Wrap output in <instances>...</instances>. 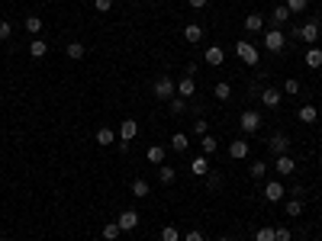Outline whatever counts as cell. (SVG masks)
I'll list each match as a JSON object with an SVG mask.
<instances>
[{
    "label": "cell",
    "instance_id": "6da1fadb",
    "mask_svg": "<svg viewBox=\"0 0 322 241\" xmlns=\"http://www.w3.org/2000/svg\"><path fill=\"white\" fill-rule=\"evenodd\" d=\"M235 55L242 58V62L248 65V68H255L258 65V58H261V52H258V45H252L248 39H238V45H235Z\"/></svg>",
    "mask_w": 322,
    "mask_h": 241
},
{
    "label": "cell",
    "instance_id": "7a4b0ae2",
    "mask_svg": "<svg viewBox=\"0 0 322 241\" xmlns=\"http://www.w3.org/2000/svg\"><path fill=\"white\" fill-rule=\"evenodd\" d=\"M319 32H322V26H319V19H306L300 29H293V35L296 39H303L306 45H316V39H319Z\"/></svg>",
    "mask_w": 322,
    "mask_h": 241
},
{
    "label": "cell",
    "instance_id": "3957f363",
    "mask_svg": "<svg viewBox=\"0 0 322 241\" xmlns=\"http://www.w3.org/2000/svg\"><path fill=\"white\" fill-rule=\"evenodd\" d=\"M261 123H264V119H261V113H258V110H245L242 116H238V129L248 132V135H255V132L261 129Z\"/></svg>",
    "mask_w": 322,
    "mask_h": 241
},
{
    "label": "cell",
    "instance_id": "277c9868",
    "mask_svg": "<svg viewBox=\"0 0 322 241\" xmlns=\"http://www.w3.org/2000/svg\"><path fill=\"white\" fill-rule=\"evenodd\" d=\"M264 48H268V52H274V55H280L283 48H287V35H283L280 29H268L264 32Z\"/></svg>",
    "mask_w": 322,
    "mask_h": 241
},
{
    "label": "cell",
    "instance_id": "5b68a950",
    "mask_svg": "<svg viewBox=\"0 0 322 241\" xmlns=\"http://www.w3.org/2000/svg\"><path fill=\"white\" fill-rule=\"evenodd\" d=\"M155 96H158V100H171V96H177V84L168 74H161L155 81Z\"/></svg>",
    "mask_w": 322,
    "mask_h": 241
},
{
    "label": "cell",
    "instance_id": "8992f818",
    "mask_svg": "<svg viewBox=\"0 0 322 241\" xmlns=\"http://www.w3.org/2000/svg\"><path fill=\"white\" fill-rule=\"evenodd\" d=\"M268 148H271L274 154H277V158H280V154H290V138L283 135V132H274L271 142H268Z\"/></svg>",
    "mask_w": 322,
    "mask_h": 241
},
{
    "label": "cell",
    "instance_id": "52a82bcc",
    "mask_svg": "<svg viewBox=\"0 0 322 241\" xmlns=\"http://www.w3.org/2000/svg\"><path fill=\"white\" fill-rule=\"evenodd\" d=\"M116 225L123 228V232H136V228H139V212L136 209H123V212H119V219H116Z\"/></svg>",
    "mask_w": 322,
    "mask_h": 241
},
{
    "label": "cell",
    "instance_id": "ba28073f",
    "mask_svg": "<svg viewBox=\"0 0 322 241\" xmlns=\"http://www.w3.org/2000/svg\"><path fill=\"white\" fill-rule=\"evenodd\" d=\"M283 193H287V190H283L280 180H268V184H264V199H268V203H280Z\"/></svg>",
    "mask_w": 322,
    "mask_h": 241
},
{
    "label": "cell",
    "instance_id": "9c48e42d",
    "mask_svg": "<svg viewBox=\"0 0 322 241\" xmlns=\"http://www.w3.org/2000/svg\"><path fill=\"white\" fill-rule=\"evenodd\" d=\"M136 135H139V123H136V119H123V126H119V142L132 145Z\"/></svg>",
    "mask_w": 322,
    "mask_h": 241
},
{
    "label": "cell",
    "instance_id": "30bf717a",
    "mask_svg": "<svg viewBox=\"0 0 322 241\" xmlns=\"http://www.w3.org/2000/svg\"><path fill=\"white\" fill-rule=\"evenodd\" d=\"M248 151H252V145H248L245 138H235V142L229 145V158H232V161H245Z\"/></svg>",
    "mask_w": 322,
    "mask_h": 241
},
{
    "label": "cell",
    "instance_id": "8fae6325",
    "mask_svg": "<svg viewBox=\"0 0 322 241\" xmlns=\"http://www.w3.org/2000/svg\"><path fill=\"white\" fill-rule=\"evenodd\" d=\"M261 100H264V106H268V110H277V106H280V100H283V93H280L277 87H264Z\"/></svg>",
    "mask_w": 322,
    "mask_h": 241
},
{
    "label": "cell",
    "instance_id": "7c38bea8",
    "mask_svg": "<svg viewBox=\"0 0 322 241\" xmlns=\"http://www.w3.org/2000/svg\"><path fill=\"white\" fill-rule=\"evenodd\" d=\"M197 93V84H194V77H181V81H177V96H184V100H190V96H194Z\"/></svg>",
    "mask_w": 322,
    "mask_h": 241
},
{
    "label": "cell",
    "instance_id": "4fadbf2b",
    "mask_svg": "<svg viewBox=\"0 0 322 241\" xmlns=\"http://www.w3.org/2000/svg\"><path fill=\"white\" fill-rule=\"evenodd\" d=\"M203 58H206V65H213V68H219V65L225 62V52H222V48H219V45H210V48H206V52H203Z\"/></svg>",
    "mask_w": 322,
    "mask_h": 241
},
{
    "label": "cell",
    "instance_id": "5bb4252c",
    "mask_svg": "<svg viewBox=\"0 0 322 241\" xmlns=\"http://www.w3.org/2000/svg\"><path fill=\"white\" fill-rule=\"evenodd\" d=\"M97 145H100V148H110V145H116V132H113L110 126H100V129H97Z\"/></svg>",
    "mask_w": 322,
    "mask_h": 241
},
{
    "label": "cell",
    "instance_id": "9a60e30c",
    "mask_svg": "<svg viewBox=\"0 0 322 241\" xmlns=\"http://www.w3.org/2000/svg\"><path fill=\"white\" fill-rule=\"evenodd\" d=\"M290 16H293V13H290V10L283 7V4H280V7H274V13H271V23H274V29H280V26H283V23H287Z\"/></svg>",
    "mask_w": 322,
    "mask_h": 241
},
{
    "label": "cell",
    "instance_id": "2e32d148",
    "mask_svg": "<svg viewBox=\"0 0 322 241\" xmlns=\"http://www.w3.org/2000/svg\"><path fill=\"white\" fill-rule=\"evenodd\" d=\"M184 39H187L190 45H197L200 39H203V26H197V23H187V26H184Z\"/></svg>",
    "mask_w": 322,
    "mask_h": 241
},
{
    "label": "cell",
    "instance_id": "e0dca14e",
    "mask_svg": "<svg viewBox=\"0 0 322 241\" xmlns=\"http://www.w3.org/2000/svg\"><path fill=\"white\" fill-rule=\"evenodd\" d=\"M245 29L248 32H264V16L261 13H248L245 16Z\"/></svg>",
    "mask_w": 322,
    "mask_h": 241
},
{
    "label": "cell",
    "instance_id": "ac0fdd59",
    "mask_svg": "<svg viewBox=\"0 0 322 241\" xmlns=\"http://www.w3.org/2000/svg\"><path fill=\"white\" fill-rule=\"evenodd\" d=\"M45 52H49V42L35 35V39L29 42V55H32V58H45Z\"/></svg>",
    "mask_w": 322,
    "mask_h": 241
},
{
    "label": "cell",
    "instance_id": "d6986e66",
    "mask_svg": "<svg viewBox=\"0 0 322 241\" xmlns=\"http://www.w3.org/2000/svg\"><path fill=\"white\" fill-rule=\"evenodd\" d=\"M306 65L309 68H322V48L319 45H309L306 48Z\"/></svg>",
    "mask_w": 322,
    "mask_h": 241
},
{
    "label": "cell",
    "instance_id": "ffe728a7",
    "mask_svg": "<svg viewBox=\"0 0 322 241\" xmlns=\"http://www.w3.org/2000/svg\"><path fill=\"white\" fill-rule=\"evenodd\" d=\"M274 167H277V174H293V171H296V161L290 158V154H280Z\"/></svg>",
    "mask_w": 322,
    "mask_h": 241
},
{
    "label": "cell",
    "instance_id": "44dd1931",
    "mask_svg": "<svg viewBox=\"0 0 322 241\" xmlns=\"http://www.w3.org/2000/svg\"><path fill=\"white\" fill-rule=\"evenodd\" d=\"M171 148H174V151H187V148H190V135H187V132H174Z\"/></svg>",
    "mask_w": 322,
    "mask_h": 241
},
{
    "label": "cell",
    "instance_id": "7402d4cb",
    "mask_svg": "<svg viewBox=\"0 0 322 241\" xmlns=\"http://www.w3.org/2000/svg\"><path fill=\"white\" fill-rule=\"evenodd\" d=\"M65 52H68V58H71V62H81L87 48H84V42H68V48H65Z\"/></svg>",
    "mask_w": 322,
    "mask_h": 241
},
{
    "label": "cell",
    "instance_id": "603a6c76",
    "mask_svg": "<svg viewBox=\"0 0 322 241\" xmlns=\"http://www.w3.org/2000/svg\"><path fill=\"white\" fill-rule=\"evenodd\" d=\"M213 96H216V100H229V96H232V84H225V81H219L216 84V87H213Z\"/></svg>",
    "mask_w": 322,
    "mask_h": 241
},
{
    "label": "cell",
    "instance_id": "cb8c5ba5",
    "mask_svg": "<svg viewBox=\"0 0 322 241\" xmlns=\"http://www.w3.org/2000/svg\"><path fill=\"white\" fill-rule=\"evenodd\" d=\"M316 116H319V113H316V106H313V103H306V106H300V123H306V126H313V123H316Z\"/></svg>",
    "mask_w": 322,
    "mask_h": 241
},
{
    "label": "cell",
    "instance_id": "d4e9b609",
    "mask_svg": "<svg viewBox=\"0 0 322 241\" xmlns=\"http://www.w3.org/2000/svg\"><path fill=\"white\" fill-rule=\"evenodd\" d=\"M164 151H168V148H161V145H151V148L145 151V158H148L151 164H164Z\"/></svg>",
    "mask_w": 322,
    "mask_h": 241
},
{
    "label": "cell",
    "instance_id": "484cf974",
    "mask_svg": "<svg viewBox=\"0 0 322 241\" xmlns=\"http://www.w3.org/2000/svg\"><path fill=\"white\" fill-rule=\"evenodd\" d=\"M148 193H151V187H148V180H142V177H136L132 180V196H148Z\"/></svg>",
    "mask_w": 322,
    "mask_h": 241
},
{
    "label": "cell",
    "instance_id": "4316f807",
    "mask_svg": "<svg viewBox=\"0 0 322 241\" xmlns=\"http://www.w3.org/2000/svg\"><path fill=\"white\" fill-rule=\"evenodd\" d=\"M283 209H287L290 219H296V215H303L306 206H303V199H296V196H293V199H287V206H283Z\"/></svg>",
    "mask_w": 322,
    "mask_h": 241
},
{
    "label": "cell",
    "instance_id": "83f0119b",
    "mask_svg": "<svg viewBox=\"0 0 322 241\" xmlns=\"http://www.w3.org/2000/svg\"><path fill=\"white\" fill-rule=\"evenodd\" d=\"M23 26H26V32L35 39V35H39V29H42V19H39V16H26V19H23Z\"/></svg>",
    "mask_w": 322,
    "mask_h": 241
},
{
    "label": "cell",
    "instance_id": "f1b7e54d",
    "mask_svg": "<svg viewBox=\"0 0 322 241\" xmlns=\"http://www.w3.org/2000/svg\"><path fill=\"white\" fill-rule=\"evenodd\" d=\"M200 148H203V154H213V151H216V148H219V142H216V135H210V132H206V135H203V138H200Z\"/></svg>",
    "mask_w": 322,
    "mask_h": 241
},
{
    "label": "cell",
    "instance_id": "f546056e",
    "mask_svg": "<svg viewBox=\"0 0 322 241\" xmlns=\"http://www.w3.org/2000/svg\"><path fill=\"white\" fill-rule=\"evenodd\" d=\"M161 241H181V228L177 225H164L161 228Z\"/></svg>",
    "mask_w": 322,
    "mask_h": 241
},
{
    "label": "cell",
    "instance_id": "4dcf8cb0",
    "mask_svg": "<svg viewBox=\"0 0 322 241\" xmlns=\"http://www.w3.org/2000/svg\"><path fill=\"white\" fill-rule=\"evenodd\" d=\"M168 103H171V113H174V116H181V113H187V100H184V96H171V100H168Z\"/></svg>",
    "mask_w": 322,
    "mask_h": 241
},
{
    "label": "cell",
    "instance_id": "1f68e13d",
    "mask_svg": "<svg viewBox=\"0 0 322 241\" xmlns=\"http://www.w3.org/2000/svg\"><path fill=\"white\" fill-rule=\"evenodd\" d=\"M174 177H177V171H174V167L161 164V171H158V180H161V184H174Z\"/></svg>",
    "mask_w": 322,
    "mask_h": 241
},
{
    "label": "cell",
    "instance_id": "d6a6232c",
    "mask_svg": "<svg viewBox=\"0 0 322 241\" xmlns=\"http://www.w3.org/2000/svg\"><path fill=\"white\" fill-rule=\"evenodd\" d=\"M119 235H123V228H119L116 222H110V225H103V238H106V241H116Z\"/></svg>",
    "mask_w": 322,
    "mask_h": 241
},
{
    "label": "cell",
    "instance_id": "836d02e7",
    "mask_svg": "<svg viewBox=\"0 0 322 241\" xmlns=\"http://www.w3.org/2000/svg\"><path fill=\"white\" fill-rule=\"evenodd\" d=\"M190 171H194V174H200V177H206V174H210V164H206V158H197L194 164H190Z\"/></svg>",
    "mask_w": 322,
    "mask_h": 241
},
{
    "label": "cell",
    "instance_id": "e575fe53",
    "mask_svg": "<svg viewBox=\"0 0 322 241\" xmlns=\"http://www.w3.org/2000/svg\"><path fill=\"white\" fill-rule=\"evenodd\" d=\"M283 93H287V96H296V93H300V81H296V77H287V81H283Z\"/></svg>",
    "mask_w": 322,
    "mask_h": 241
},
{
    "label": "cell",
    "instance_id": "d590c367",
    "mask_svg": "<svg viewBox=\"0 0 322 241\" xmlns=\"http://www.w3.org/2000/svg\"><path fill=\"white\" fill-rule=\"evenodd\" d=\"M248 174H252L255 180H261V177L268 174V164H264V161H252V171H248Z\"/></svg>",
    "mask_w": 322,
    "mask_h": 241
},
{
    "label": "cell",
    "instance_id": "8d00e7d4",
    "mask_svg": "<svg viewBox=\"0 0 322 241\" xmlns=\"http://www.w3.org/2000/svg\"><path fill=\"white\" fill-rule=\"evenodd\" d=\"M283 7H287L290 13H303V10L309 7V0H287V4H283Z\"/></svg>",
    "mask_w": 322,
    "mask_h": 241
},
{
    "label": "cell",
    "instance_id": "74e56055",
    "mask_svg": "<svg viewBox=\"0 0 322 241\" xmlns=\"http://www.w3.org/2000/svg\"><path fill=\"white\" fill-rule=\"evenodd\" d=\"M255 241H274V228H271V225L258 228V232H255Z\"/></svg>",
    "mask_w": 322,
    "mask_h": 241
},
{
    "label": "cell",
    "instance_id": "f35d334b",
    "mask_svg": "<svg viewBox=\"0 0 322 241\" xmlns=\"http://www.w3.org/2000/svg\"><path fill=\"white\" fill-rule=\"evenodd\" d=\"M10 35H13V23H10V19H0V42L10 39Z\"/></svg>",
    "mask_w": 322,
    "mask_h": 241
},
{
    "label": "cell",
    "instance_id": "ab89813d",
    "mask_svg": "<svg viewBox=\"0 0 322 241\" xmlns=\"http://www.w3.org/2000/svg\"><path fill=\"white\" fill-rule=\"evenodd\" d=\"M206 187H210V190H219V187H222V177H219V174H206Z\"/></svg>",
    "mask_w": 322,
    "mask_h": 241
},
{
    "label": "cell",
    "instance_id": "60d3db41",
    "mask_svg": "<svg viewBox=\"0 0 322 241\" xmlns=\"http://www.w3.org/2000/svg\"><path fill=\"white\" fill-rule=\"evenodd\" d=\"M206 132H210V126L203 123V119H197V123H194V135H200V138H203Z\"/></svg>",
    "mask_w": 322,
    "mask_h": 241
},
{
    "label": "cell",
    "instance_id": "b9f144b4",
    "mask_svg": "<svg viewBox=\"0 0 322 241\" xmlns=\"http://www.w3.org/2000/svg\"><path fill=\"white\" fill-rule=\"evenodd\" d=\"M93 7H97L100 13H110V10H113V0H93Z\"/></svg>",
    "mask_w": 322,
    "mask_h": 241
},
{
    "label": "cell",
    "instance_id": "7bdbcfd3",
    "mask_svg": "<svg viewBox=\"0 0 322 241\" xmlns=\"http://www.w3.org/2000/svg\"><path fill=\"white\" fill-rule=\"evenodd\" d=\"M274 241H290V228H274Z\"/></svg>",
    "mask_w": 322,
    "mask_h": 241
},
{
    "label": "cell",
    "instance_id": "ee69618b",
    "mask_svg": "<svg viewBox=\"0 0 322 241\" xmlns=\"http://www.w3.org/2000/svg\"><path fill=\"white\" fill-rule=\"evenodd\" d=\"M184 241H203V232H200V228H190V232L184 235Z\"/></svg>",
    "mask_w": 322,
    "mask_h": 241
},
{
    "label": "cell",
    "instance_id": "f6af8a7d",
    "mask_svg": "<svg viewBox=\"0 0 322 241\" xmlns=\"http://www.w3.org/2000/svg\"><path fill=\"white\" fill-rule=\"evenodd\" d=\"M187 4L194 7V10H203V7H206V0H187Z\"/></svg>",
    "mask_w": 322,
    "mask_h": 241
},
{
    "label": "cell",
    "instance_id": "bcb514c9",
    "mask_svg": "<svg viewBox=\"0 0 322 241\" xmlns=\"http://www.w3.org/2000/svg\"><path fill=\"white\" fill-rule=\"evenodd\" d=\"M216 241H232V238H229V235H222V238H216Z\"/></svg>",
    "mask_w": 322,
    "mask_h": 241
}]
</instances>
